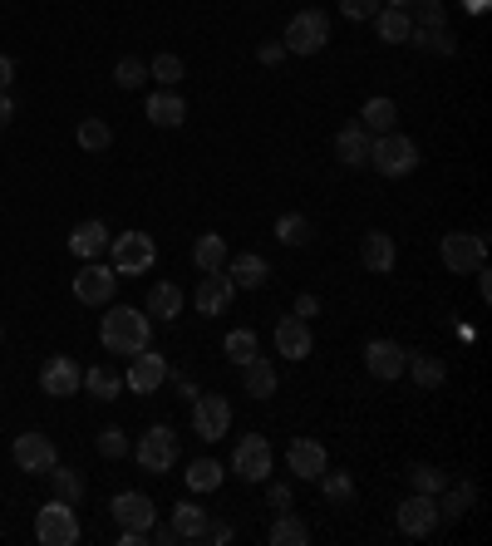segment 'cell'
Returning <instances> with one entry per match:
<instances>
[{
    "label": "cell",
    "instance_id": "6da1fadb",
    "mask_svg": "<svg viewBox=\"0 0 492 546\" xmlns=\"http://www.w3.org/2000/svg\"><path fill=\"white\" fill-rule=\"evenodd\" d=\"M99 340L109 355H138L153 345V320L138 310V305H109L104 325H99Z\"/></svg>",
    "mask_w": 492,
    "mask_h": 546
},
{
    "label": "cell",
    "instance_id": "7a4b0ae2",
    "mask_svg": "<svg viewBox=\"0 0 492 546\" xmlns=\"http://www.w3.org/2000/svg\"><path fill=\"white\" fill-rule=\"evenodd\" d=\"M419 163H424V158H419V143H414L409 133H379V138L369 143V168H374L379 178H409Z\"/></svg>",
    "mask_w": 492,
    "mask_h": 546
},
{
    "label": "cell",
    "instance_id": "3957f363",
    "mask_svg": "<svg viewBox=\"0 0 492 546\" xmlns=\"http://www.w3.org/2000/svg\"><path fill=\"white\" fill-rule=\"evenodd\" d=\"M79 537H84V532H79L74 502H60V497H50V502L35 512V542H40V546H74Z\"/></svg>",
    "mask_w": 492,
    "mask_h": 546
},
{
    "label": "cell",
    "instance_id": "277c9868",
    "mask_svg": "<svg viewBox=\"0 0 492 546\" xmlns=\"http://www.w3.org/2000/svg\"><path fill=\"white\" fill-rule=\"evenodd\" d=\"M325 40H330V15H325V10H301V15H291V25H286V35H281L286 55H320Z\"/></svg>",
    "mask_w": 492,
    "mask_h": 546
},
{
    "label": "cell",
    "instance_id": "5b68a950",
    "mask_svg": "<svg viewBox=\"0 0 492 546\" xmlns=\"http://www.w3.org/2000/svg\"><path fill=\"white\" fill-rule=\"evenodd\" d=\"M178 433L168 424H153L143 438H138V448H133V458L143 463V473H173L178 468Z\"/></svg>",
    "mask_w": 492,
    "mask_h": 546
},
{
    "label": "cell",
    "instance_id": "8992f818",
    "mask_svg": "<svg viewBox=\"0 0 492 546\" xmlns=\"http://www.w3.org/2000/svg\"><path fill=\"white\" fill-rule=\"evenodd\" d=\"M153 261H158V242H153L148 232H123V237H114V246H109V266H114L119 276H143Z\"/></svg>",
    "mask_w": 492,
    "mask_h": 546
},
{
    "label": "cell",
    "instance_id": "52a82bcc",
    "mask_svg": "<svg viewBox=\"0 0 492 546\" xmlns=\"http://www.w3.org/2000/svg\"><path fill=\"white\" fill-rule=\"evenodd\" d=\"M438 251H443V266L453 276H473L478 266H488V242L478 232H448Z\"/></svg>",
    "mask_w": 492,
    "mask_h": 546
},
{
    "label": "cell",
    "instance_id": "ba28073f",
    "mask_svg": "<svg viewBox=\"0 0 492 546\" xmlns=\"http://www.w3.org/2000/svg\"><path fill=\"white\" fill-rule=\"evenodd\" d=\"M10 458H15V468H20V473H50V468L60 463V453H55V438H50V433H40V428H30V433H15V443H10Z\"/></svg>",
    "mask_w": 492,
    "mask_h": 546
},
{
    "label": "cell",
    "instance_id": "9c48e42d",
    "mask_svg": "<svg viewBox=\"0 0 492 546\" xmlns=\"http://www.w3.org/2000/svg\"><path fill=\"white\" fill-rule=\"evenodd\" d=\"M227 428H232V404H227V394H197V399H192V433H197L202 443L227 438Z\"/></svg>",
    "mask_w": 492,
    "mask_h": 546
},
{
    "label": "cell",
    "instance_id": "30bf717a",
    "mask_svg": "<svg viewBox=\"0 0 492 546\" xmlns=\"http://www.w3.org/2000/svg\"><path fill=\"white\" fill-rule=\"evenodd\" d=\"M232 473H237L242 483H266V478H271V443H266V433L237 438V448H232Z\"/></svg>",
    "mask_w": 492,
    "mask_h": 546
},
{
    "label": "cell",
    "instance_id": "8fae6325",
    "mask_svg": "<svg viewBox=\"0 0 492 546\" xmlns=\"http://www.w3.org/2000/svg\"><path fill=\"white\" fill-rule=\"evenodd\" d=\"M114 286H119V271H114V266L84 261L79 276H74V301L79 305H109L114 301Z\"/></svg>",
    "mask_w": 492,
    "mask_h": 546
},
{
    "label": "cell",
    "instance_id": "7c38bea8",
    "mask_svg": "<svg viewBox=\"0 0 492 546\" xmlns=\"http://www.w3.org/2000/svg\"><path fill=\"white\" fill-rule=\"evenodd\" d=\"M394 522H399L404 537H429V532H438V502H433L429 492H409V497L399 502Z\"/></svg>",
    "mask_w": 492,
    "mask_h": 546
},
{
    "label": "cell",
    "instance_id": "4fadbf2b",
    "mask_svg": "<svg viewBox=\"0 0 492 546\" xmlns=\"http://www.w3.org/2000/svg\"><path fill=\"white\" fill-rule=\"evenodd\" d=\"M40 389L50 399H69V394L84 389V369L74 364V355H50V360L40 364Z\"/></svg>",
    "mask_w": 492,
    "mask_h": 546
},
{
    "label": "cell",
    "instance_id": "5bb4252c",
    "mask_svg": "<svg viewBox=\"0 0 492 546\" xmlns=\"http://www.w3.org/2000/svg\"><path fill=\"white\" fill-rule=\"evenodd\" d=\"M232 301H237V286H232L227 266H222V271H207V276L197 281V291H192L197 315H227V305Z\"/></svg>",
    "mask_w": 492,
    "mask_h": 546
},
{
    "label": "cell",
    "instance_id": "9a60e30c",
    "mask_svg": "<svg viewBox=\"0 0 492 546\" xmlns=\"http://www.w3.org/2000/svg\"><path fill=\"white\" fill-rule=\"evenodd\" d=\"M133 394H158V384H168V360L148 345L138 355H128V379H123Z\"/></svg>",
    "mask_w": 492,
    "mask_h": 546
},
{
    "label": "cell",
    "instance_id": "2e32d148",
    "mask_svg": "<svg viewBox=\"0 0 492 546\" xmlns=\"http://www.w3.org/2000/svg\"><path fill=\"white\" fill-rule=\"evenodd\" d=\"M109 517L128 527V532H148L153 522H158V512H153V497L148 492H119L114 502H109Z\"/></svg>",
    "mask_w": 492,
    "mask_h": 546
},
{
    "label": "cell",
    "instance_id": "e0dca14e",
    "mask_svg": "<svg viewBox=\"0 0 492 546\" xmlns=\"http://www.w3.org/2000/svg\"><path fill=\"white\" fill-rule=\"evenodd\" d=\"M404 364H409V350L399 340H369L365 345V369L374 379H384V384H394L404 374Z\"/></svg>",
    "mask_w": 492,
    "mask_h": 546
},
{
    "label": "cell",
    "instance_id": "ac0fdd59",
    "mask_svg": "<svg viewBox=\"0 0 492 546\" xmlns=\"http://www.w3.org/2000/svg\"><path fill=\"white\" fill-rule=\"evenodd\" d=\"M286 468H291L301 483H315V478L330 468V453H325L315 438H296V443L286 448Z\"/></svg>",
    "mask_w": 492,
    "mask_h": 546
},
{
    "label": "cell",
    "instance_id": "d6986e66",
    "mask_svg": "<svg viewBox=\"0 0 492 546\" xmlns=\"http://www.w3.org/2000/svg\"><path fill=\"white\" fill-rule=\"evenodd\" d=\"M369 143H374V133H369L365 123H345L340 133H335V158L345 163V168H369Z\"/></svg>",
    "mask_w": 492,
    "mask_h": 546
},
{
    "label": "cell",
    "instance_id": "ffe728a7",
    "mask_svg": "<svg viewBox=\"0 0 492 546\" xmlns=\"http://www.w3.org/2000/svg\"><path fill=\"white\" fill-rule=\"evenodd\" d=\"M360 261H365V271H374V276H389L394 261H399V246H394V237L384 227H374V232H365V242H360Z\"/></svg>",
    "mask_w": 492,
    "mask_h": 546
},
{
    "label": "cell",
    "instance_id": "44dd1931",
    "mask_svg": "<svg viewBox=\"0 0 492 546\" xmlns=\"http://www.w3.org/2000/svg\"><path fill=\"white\" fill-rule=\"evenodd\" d=\"M276 350H281L286 360H306L310 350H315V340H310V320L286 315V320L276 325Z\"/></svg>",
    "mask_w": 492,
    "mask_h": 546
},
{
    "label": "cell",
    "instance_id": "7402d4cb",
    "mask_svg": "<svg viewBox=\"0 0 492 546\" xmlns=\"http://www.w3.org/2000/svg\"><path fill=\"white\" fill-rule=\"evenodd\" d=\"M148 123H158V128H183L187 123V99L178 89H158V94H148Z\"/></svg>",
    "mask_w": 492,
    "mask_h": 546
},
{
    "label": "cell",
    "instance_id": "603a6c76",
    "mask_svg": "<svg viewBox=\"0 0 492 546\" xmlns=\"http://www.w3.org/2000/svg\"><path fill=\"white\" fill-rule=\"evenodd\" d=\"M374 30H379L384 45H409V35H414V15H409L404 5H379Z\"/></svg>",
    "mask_w": 492,
    "mask_h": 546
},
{
    "label": "cell",
    "instance_id": "cb8c5ba5",
    "mask_svg": "<svg viewBox=\"0 0 492 546\" xmlns=\"http://www.w3.org/2000/svg\"><path fill=\"white\" fill-rule=\"evenodd\" d=\"M433 502H438V522H463V517L473 512V502H478V487L473 483H448Z\"/></svg>",
    "mask_w": 492,
    "mask_h": 546
},
{
    "label": "cell",
    "instance_id": "d4e9b609",
    "mask_svg": "<svg viewBox=\"0 0 492 546\" xmlns=\"http://www.w3.org/2000/svg\"><path fill=\"white\" fill-rule=\"evenodd\" d=\"M227 276H232V286H237V291H261V286L271 281V266H266L256 251H242V256H232Z\"/></svg>",
    "mask_w": 492,
    "mask_h": 546
},
{
    "label": "cell",
    "instance_id": "484cf974",
    "mask_svg": "<svg viewBox=\"0 0 492 546\" xmlns=\"http://www.w3.org/2000/svg\"><path fill=\"white\" fill-rule=\"evenodd\" d=\"M69 251H74L79 261H94L99 251H109V227H104V222H79V227L69 232Z\"/></svg>",
    "mask_w": 492,
    "mask_h": 546
},
{
    "label": "cell",
    "instance_id": "4316f807",
    "mask_svg": "<svg viewBox=\"0 0 492 546\" xmlns=\"http://www.w3.org/2000/svg\"><path fill=\"white\" fill-rule=\"evenodd\" d=\"M276 384H281V379H276V369L266 364V355H256V360L242 364V389L251 394V399H271Z\"/></svg>",
    "mask_w": 492,
    "mask_h": 546
},
{
    "label": "cell",
    "instance_id": "83f0119b",
    "mask_svg": "<svg viewBox=\"0 0 492 546\" xmlns=\"http://www.w3.org/2000/svg\"><path fill=\"white\" fill-rule=\"evenodd\" d=\"M192 266L207 276V271H222L227 266V237H217V232H202L197 246H192Z\"/></svg>",
    "mask_w": 492,
    "mask_h": 546
},
{
    "label": "cell",
    "instance_id": "f1b7e54d",
    "mask_svg": "<svg viewBox=\"0 0 492 546\" xmlns=\"http://www.w3.org/2000/svg\"><path fill=\"white\" fill-rule=\"evenodd\" d=\"M173 532H178V542H202V532H207V512L183 497V502L173 507Z\"/></svg>",
    "mask_w": 492,
    "mask_h": 546
},
{
    "label": "cell",
    "instance_id": "f546056e",
    "mask_svg": "<svg viewBox=\"0 0 492 546\" xmlns=\"http://www.w3.org/2000/svg\"><path fill=\"white\" fill-rule=\"evenodd\" d=\"M187 296L173 286V281H158L153 291H148V315H158V320H173V315H183Z\"/></svg>",
    "mask_w": 492,
    "mask_h": 546
},
{
    "label": "cell",
    "instance_id": "4dcf8cb0",
    "mask_svg": "<svg viewBox=\"0 0 492 546\" xmlns=\"http://www.w3.org/2000/svg\"><path fill=\"white\" fill-rule=\"evenodd\" d=\"M266 542H271V546H306L310 542V527L296 517V512H291V507H286V512L276 517V527L266 532Z\"/></svg>",
    "mask_w": 492,
    "mask_h": 546
},
{
    "label": "cell",
    "instance_id": "1f68e13d",
    "mask_svg": "<svg viewBox=\"0 0 492 546\" xmlns=\"http://www.w3.org/2000/svg\"><path fill=\"white\" fill-rule=\"evenodd\" d=\"M360 123H365L374 138H379V133H394V123H399V104H394V99H369L365 109H360Z\"/></svg>",
    "mask_w": 492,
    "mask_h": 546
},
{
    "label": "cell",
    "instance_id": "d6a6232c",
    "mask_svg": "<svg viewBox=\"0 0 492 546\" xmlns=\"http://www.w3.org/2000/svg\"><path fill=\"white\" fill-rule=\"evenodd\" d=\"M222 473H227V468H222L217 458H192V463H187V487H192V492H217V487H222Z\"/></svg>",
    "mask_w": 492,
    "mask_h": 546
},
{
    "label": "cell",
    "instance_id": "836d02e7",
    "mask_svg": "<svg viewBox=\"0 0 492 546\" xmlns=\"http://www.w3.org/2000/svg\"><path fill=\"white\" fill-rule=\"evenodd\" d=\"M404 369L414 374V384H419V389H438V384L448 379V364L438 360V355H409Z\"/></svg>",
    "mask_w": 492,
    "mask_h": 546
},
{
    "label": "cell",
    "instance_id": "e575fe53",
    "mask_svg": "<svg viewBox=\"0 0 492 546\" xmlns=\"http://www.w3.org/2000/svg\"><path fill=\"white\" fill-rule=\"evenodd\" d=\"M45 478H50L60 502H74V507H79V497H84V473H79V468H60V463H55Z\"/></svg>",
    "mask_w": 492,
    "mask_h": 546
},
{
    "label": "cell",
    "instance_id": "d590c367",
    "mask_svg": "<svg viewBox=\"0 0 492 546\" xmlns=\"http://www.w3.org/2000/svg\"><path fill=\"white\" fill-rule=\"evenodd\" d=\"M74 138H79V148H84V153H104V148L114 143V128H109V119H84Z\"/></svg>",
    "mask_w": 492,
    "mask_h": 546
},
{
    "label": "cell",
    "instance_id": "8d00e7d4",
    "mask_svg": "<svg viewBox=\"0 0 492 546\" xmlns=\"http://www.w3.org/2000/svg\"><path fill=\"white\" fill-rule=\"evenodd\" d=\"M119 374L109 369V364H94V369H84V389L94 394V399H119Z\"/></svg>",
    "mask_w": 492,
    "mask_h": 546
},
{
    "label": "cell",
    "instance_id": "74e56055",
    "mask_svg": "<svg viewBox=\"0 0 492 546\" xmlns=\"http://www.w3.org/2000/svg\"><path fill=\"white\" fill-rule=\"evenodd\" d=\"M315 483H320V492H325V502H335V507L355 502V478H350V473H330V468H325Z\"/></svg>",
    "mask_w": 492,
    "mask_h": 546
},
{
    "label": "cell",
    "instance_id": "f35d334b",
    "mask_svg": "<svg viewBox=\"0 0 492 546\" xmlns=\"http://www.w3.org/2000/svg\"><path fill=\"white\" fill-rule=\"evenodd\" d=\"M276 242H281V246H306L310 242V222L301 217V212L276 217Z\"/></svg>",
    "mask_w": 492,
    "mask_h": 546
},
{
    "label": "cell",
    "instance_id": "ab89813d",
    "mask_svg": "<svg viewBox=\"0 0 492 546\" xmlns=\"http://www.w3.org/2000/svg\"><path fill=\"white\" fill-rule=\"evenodd\" d=\"M409 487H414V492H429V497H438V492L448 487V473H438L433 463H414V468H409Z\"/></svg>",
    "mask_w": 492,
    "mask_h": 546
},
{
    "label": "cell",
    "instance_id": "60d3db41",
    "mask_svg": "<svg viewBox=\"0 0 492 546\" xmlns=\"http://www.w3.org/2000/svg\"><path fill=\"white\" fill-rule=\"evenodd\" d=\"M222 350H227V360H232V364H246V360H256V355H261L251 330H232V335L222 340Z\"/></svg>",
    "mask_w": 492,
    "mask_h": 546
},
{
    "label": "cell",
    "instance_id": "b9f144b4",
    "mask_svg": "<svg viewBox=\"0 0 492 546\" xmlns=\"http://www.w3.org/2000/svg\"><path fill=\"white\" fill-rule=\"evenodd\" d=\"M114 84H119V89H138V84H148V64L138 60V55H123V60L114 64Z\"/></svg>",
    "mask_w": 492,
    "mask_h": 546
},
{
    "label": "cell",
    "instance_id": "7bdbcfd3",
    "mask_svg": "<svg viewBox=\"0 0 492 546\" xmlns=\"http://www.w3.org/2000/svg\"><path fill=\"white\" fill-rule=\"evenodd\" d=\"M409 45H419V50H429V55H453V35H448V30H414Z\"/></svg>",
    "mask_w": 492,
    "mask_h": 546
},
{
    "label": "cell",
    "instance_id": "ee69618b",
    "mask_svg": "<svg viewBox=\"0 0 492 546\" xmlns=\"http://www.w3.org/2000/svg\"><path fill=\"white\" fill-rule=\"evenodd\" d=\"M94 448H99V453H104L109 463H119V458H128V438H123V428H99Z\"/></svg>",
    "mask_w": 492,
    "mask_h": 546
},
{
    "label": "cell",
    "instance_id": "f6af8a7d",
    "mask_svg": "<svg viewBox=\"0 0 492 546\" xmlns=\"http://www.w3.org/2000/svg\"><path fill=\"white\" fill-rule=\"evenodd\" d=\"M414 5H419L414 30H448V10H443V0H414Z\"/></svg>",
    "mask_w": 492,
    "mask_h": 546
},
{
    "label": "cell",
    "instance_id": "bcb514c9",
    "mask_svg": "<svg viewBox=\"0 0 492 546\" xmlns=\"http://www.w3.org/2000/svg\"><path fill=\"white\" fill-rule=\"evenodd\" d=\"M148 74H153L163 89H173V84L183 79V60H178V55H158V60L148 64Z\"/></svg>",
    "mask_w": 492,
    "mask_h": 546
},
{
    "label": "cell",
    "instance_id": "7dc6e473",
    "mask_svg": "<svg viewBox=\"0 0 492 546\" xmlns=\"http://www.w3.org/2000/svg\"><path fill=\"white\" fill-rule=\"evenodd\" d=\"M379 5H384V0H340V15H345V20H374Z\"/></svg>",
    "mask_w": 492,
    "mask_h": 546
},
{
    "label": "cell",
    "instance_id": "c3c4849f",
    "mask_svg": "<svg viewBox=\"0 0 492 546\" xmlns=\"http://www.w3.org/2000/svg\"><path fill=\"white\" fill-rule=\"evenodd\" d=\"M202 542L232 546V542H237V532H232V527H227V522H212V517H207V532H202Z\"/></svg>",
    "mask_w": 492,
    "mask_h": 546
},
{
    "label": "cell",
    "instance_id": "681fc988",
    "mask_svg": "<svg viewBox=\"0 0 492 546\" xmlns=\"http://www.w3.org/2000/svg\"><path fill=\"white\" fill-rule=\"evenodd\" d=\"M266 497H271V507H276V512H286V507L296 502V497H291V483H266Z\"/></svg>",
    "mask_w": 492,
    "mask_h": 546
},
{
    "label": "cell",
    "instance_id": "f907efd6",
    "mask_svg": "<svg viewBox=\"0 0 492 546\" xmlns=\"http://www.w3.org/2000/svg\"><path fill=\"white\" fill-rule=\"evenodd\" d=\"M256 60H261V64H281V60H286V45H281V40H266V45L256 50Z\"/></svg>",
    "mask_w": 492,
    "mask_h": 546
},
{
    "label": "cell",
    "instance_id": "816d5d0a",
    "mask_svg": "<svg viewBox=\"0 0 492 546\" xmlns=\"http://www.w3.org/2000/svg\"><path fill=\"white\" fill-rule=\"evenodd\" d=\"M296 315H301V320H315V315H320V296H306V291H301V296H296Z\"/></svg>",
    "mask_w": 492,
    "mask_h": 546
},
{
    "label": "cell",
    "instance_id": "f5cc1de1",
    "mask_svg": "<svg viewBox=\"0 0 492 546\" xmlns=\"http://www.w3.org/2000/svg\"><path fill=\"white\" fill-rule=\"evenodd\" d=\"M10 79H15V64H10V55H0V94L10 89Z\"/></svg>",
    "mask_w": 492,
    "mask_h": 546
},
{
    "label": "cell",
    "instance_id": "db71d44e",
    "mask_svg": "<svg viewBox=\"0 0 492 546\" xmlns=\"http://www.w3.org/2000/svg\"><path fill=\"white\" fill-rule=\"evenodd\" d=\"M10 119H15V104H10V94H0V128H10Z\"/></svg>",
    "mask_w": 492,
    "mask_h": 546
},
{
    "label": "cell",
    "instance_id": "11a10c76",
    "mask_svg": "<svg viewBox=\"0 0 492 546\" xmlns=\"http://www.w3.org/2000/svg\"><path fill=\"white\" fill-rule=\"evenodd\" d=\"M468 10H473V15H483V10H488V0H468Z\"/></svg>",
    "mask_w": 492,
    "mask_h": 546
},
{
    "label": "cell",
    "instance_id": "9f6ffc18",
    "mask_svg": "<svg viewBox=\"0 0 492 546\" xmlns=\"http://www.w3.org/2000/svg\"><path fill=\"white\" fill-rule=\"evenodd\" d=\"M389 5H404V10H409V5H414V0H389Z\"/></svg>",
    "mask_w": 492,
    "mask_h": 546
},
{
    "label": "cell",
    "instance_id": "6f0895ef",
    "mask_svg": "<svg viewBox=\"0 0 492 546\" xmlns=\"http://www.w3.org/2000/svg\"><path fill=\"white\" fill-rule=\"evenodd\" d=\"M0 340H5V330H0Z\"/></svg>",
    "mask_w": 492,
    "mask_h": 546
}]
</instances>
